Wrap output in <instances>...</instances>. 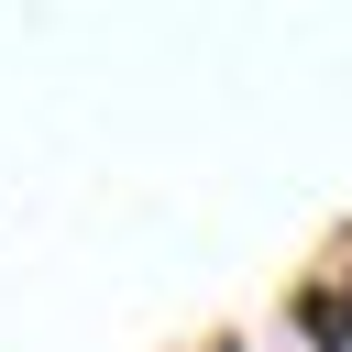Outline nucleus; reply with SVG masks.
<instances>
[{
  "instance_id": "f257e3e1",
  "label": "nucleus",
  "mask_w": 352,
  "mask_h": 352,
  "mask_svg": "<svg viewBox=\"0 0 352 352\" xmlns=\"http://www.w3.org/2000/svg\"><path fill=\"white\" fill-rule=\"evenodd\" d=\"M297 330H308L319 352H352V264H341V275H319V286L297 297Z\"/></svg>"
}]
</instances>
